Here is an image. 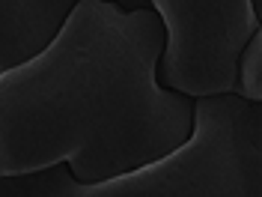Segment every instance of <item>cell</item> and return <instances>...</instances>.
<instances>
[{"label": "cell", "instance_id": "obj_1", "mask_svg": "<svg viewBox=\"0 0 262 197\" xmlns=\"http://www.w3.org/2000/svg\"><path fill=\"white\" fill-rule=\"evenodd\" d=\"M161 45L152 9L81 0L39 57L0 72V176L66 164L101 182L176 152L194 98L158 84Z\"/></svg>", "mask_w": 262, "mask_h": 197}, {"label": "cell", "instance_id": "obj_2", "mask_svg": "<svg viewBox=\"0 0 262 197\" xmlns=\"http://www.w3.org/2000/svg\"><path fill=\"white\" fill-rule=\"evenodd\" d=\"M0 197H262V105L194 98V129L176 152L101 182L66 164L0 176Z\"/></svg>", "mask_w": 262, "mask_h": 197}, {"label": "cell", "instance_id": "obj_3", "mask_svg": "<svg viewBox=\"0 0 262 197\" xmlns=\"http://www.w3.org/2000/svg\"><path fill=\"white\" fill-rule=\"evenodd\" d=\"M119 9H152L164 27L155 78L188 98L232 96L235 66L262 18L253 0H111Z\"/></svg>", "mask_w": 262, "mask_h": 197}, {"label": "cell", "instance_id": "obj_4", "mask_svg": "<svg viewBox=\"0 0 262 197\" xmlns=\"http://www.w3.org/2000/svg\"><path fill=\"white\" fill-rule=\"evenodd\" d=\"M81 0H0V72L39 57Z\"/></svg>", "mask_w": 262, "mask_h": 197}, {"label": "cell", "instance_id": "obj_5", "mask_svg": "<svg viewBox=\"0 0 262 197\" xmlns=\"http://www.w3.org/2000/svg\"><path fill=\"white\" fill-rule=\"evenodd\" d=\"M232 96L262 105V30L250 36V42L245 45L242 57H238Z\"/></svg>", "mask_w": 262, "mask_h": 197}]
</instances>
